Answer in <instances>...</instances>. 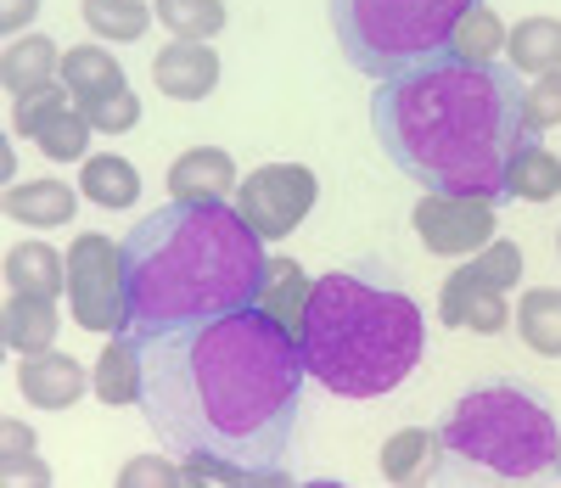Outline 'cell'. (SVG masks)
Instances as JSON below:
<instances>
[{"label":"cell","instance_id":"8992f818","mask_svg":"<svg viewBox=\"0 0 561 488\" xmlns=\"http://www.w3.org/2000/svg\"><path fill=\"white\" fill-rule=\"evenodd\" d=\"M478 0H332V29L348 68L393 79L415 63L449 52L455 23Z\"/></svg>","mask_w":561,"mask_h":488},{"label":"cell","instance_id":"ffe728a7","mask_svg":"<svg viewBox=\"0 0 561 488\" xmlns=\"http://www.w3.org/2000/svg\"><path fill=\"white\" fill-rule=\"evenodd\" d=\"M505 197H523V203H550L561 197V158L550 146H539L534 135L511 152L505 163Z\"/></svg>","mask_w":561,"mask_h":488},{"label":"cell","instance_id":"484cf974","mask_svg":"<svg viewBox=\"0 0 561 488\" xmlns=\"http://www.w3.org/2000/svg\"><path fill=\"white\" fill-rule=\"evenodd\" d=\"M79 12L102 39H140L152 23V0H79Z\"/></svg>","mask_w":561,"mask_h":488},{"label":"cell","instance_id":"4dcf8cb0","mask_svg":"<svg viewBox=\"0 0 561 488\" xmlns=\"http://www.w3.org/2000/svg\"><path fill=\"white\" fill-rule=\"evenodd\" d=\"M79 113L90 118V129H96V135H124V129L140 124V95H135L129 84H118V90H107V95H90Z\"/></svg>","mask_w":561,"mask_h":488},{"label":"cell","instance_id":"3957f363","mask_svg":"<svg viewBox=\"0 0 561 488\" xmlns=\"http://www.w3.org/2000/svg\"><path fill=\"white\" fill-rule=\"evenodd\" d=\"M264 236L237 203H169L124 236V298L129 331L163 337L248 309L264 281Z\"/></svg>","mask_w":561,"mask_h":488},{"label":"cell","instance_id":"44dd1931","mask_svg":"<svg viewBox=\"0 0 561 488\" xmlns=\"http://www.w3.org/2000/svg\"><path fill=\"white\" fill-rule=\"evenodd\" d=\"M7 286L12 292H39V298H62L68 292V259L45 241H23L7 253Z\"/></svg>","mask_w":561,"mask_h":488},{"label":"cell","instance_id":"e0dca14e","mask_svg":"<svg viewBox=\"0 0 561 488\" xmlns=\"http://www.w3.org/2000/svg\"><path fill=\"white\" fill-rule=\"evenodd\" d=\"M57 298H39V292H12L7 298V315H0V337L7 349L23 360V354H45L57 343Z\"/></svg>","mask_w":561,"mask_h":488},{"label":"cell","instance_id":"52a82bcc","mask_svg":"<svg viewBox=\"0 0 561 488\" xmlns=\"http://www.w3.org/2000/svg\"><path fill=\"white\" fill-rule=\"evenodd\" d=\"M68 309L84 331L113 337L129 331V298H124V241L84 230L68 248Z\"/></svg>","mask_w":561,"mask_h":488},{"label":"cell","instance_id":"603a6c76","mask_svg":"<svg viewBox=\"0 0 561 488\" xmlns=\"http://www.w3.org/2000/svg\"><path fill=\"white\" fill-rule=\"evenodd\" d=\"M62 84L73 95V107H84L90 95H107V90H118L129 79H124L118 57L102 52V45H68V52H62Z\"/></svg>","mask_w":561,"mask_h":488},{"label":"cell","instance_id":"8fae6325","mask_svg":"<svg viewBox=\"0 0 561 488\" xmlns=\"http://www.w3.org/2000/svg\"><path fill=\"white\" fill-rule=\"evenodd\" d=\"M18 387H23V399H28L34 410H73L79 394L90 387V376H84V365H79L73 354L45 349V354H23Z\"/></svg>","mask_w":561,"mask_h":488},{"label":"cell","instance_id":"83f0119b","mask_svg":"<svg viewBox=\"0 0 561 488\" xmlns=\"http://www.w3.org/2000/svg\"><path fill=\"white\" fill-rule=\"evenodd\" d=\"M158 23L174 34V39H214L225 29V7L219 0H152Z\"/></svg>","mask_w":561,"mask_h":488},{"label":"cell","instance_id":"7a4b0ae2","mask_svg":"<svg viewBox=\"0 0 561 488\" xmlns=\"http://www.w3.org/2000/svg\"><path fill=\"white\" fill-rule=\"evenodd\" d=\"M370 129L399 174L427 191L505 197V163L528 140L523 73L505 63H472L438 52L393 79H377Z\"/></svg>","mask_w":561,"mask_h":488},{"label":"cell","instance_id":"836d02e7","mask_svg":"<svg viewBox=\"0 0 561 488\" xmlns=\"http://www.w3.org/2000/svg\"><path fill=\"white\" fill-rule=\"evenodd\" d=\"M472 270H478L489 286L511 292V286L523 281V248H517V241H505V236H494L489 248H478V253H472Z\"/></svg>","mask_w":561,"mask_h":488},{"label":"cell","instance_id":"2e32d148","mask_svg":"<svg viewBox=\"0 0 561 488\" xmlns=\"http://www.w3.org/2000/svg\"><path fill=\"white\" fill-rule=\"evenodd\" d=\"M140 382H147V365H140V337L135 331H113L107 349L96 360V376H90V387H96L102 405H140Z\"/></svg>","mask_w":561,"mask_h":488},{"label":"cell","instance_id":"6da1fadb","mask_svg":"<svg viewBox=\"0 0 561 488\" xmlns=\"http://www.w3.org/2000/svg\"><path fill=\"white\" fill-rule=\"evenodd\" d=\"M140 410L174 455H225L248 472L287 461L309 365L259 304L140 337Z\"/></svg>","mask_w":561,"mask_h":488},{"label":"cell","instance_id":"f1b7e54d","mask_svg":"<svg viewBox=\"0 0 561 488\" xmlns=\"http://www.w3.org/2000/svg\"><path fill=\"white\" fill-rule=\"evenodd\" d=\"M90 135H96V129H90V118L79 107H68L57 124L39 129V152L51 158V163H84L90 158Z\"/></svg>","mask_w":561,"mask_h":488},{"label":"cell","instance_id":"d4e9b609","mask_svg":"<svg viewBox=\"0 0 561 488\" xmlns=\"http://www.w3.org/2000/svg\"><path fill=\"white\" fill-rule=\"evenodd\" d=\"M79 191L96 208H129L140 197V169L129 158H84L79 169Z\"/></svg>","mask_w":561,"mask_h":488},{"label":"cell","instance_id":"277c9868","mask_svg":"<svg viewBox=\"0 0 561 488\" xmlns=\"http://www.w3.org/2000/svg\"><path fill=\"white\" fill-rule=\"evenodd\" d=\"M298 354L314 382H325L343 399H377L421 365L427 354V320L410 292L377 270L348 264L332 275H314L309 315L298 331Z\"/></svg>","mask_w":561,"mask_h":488},{"label":"cell","instance_id":"9c48e42d","mask_svg":"<svg viewBox=\"0 0 561 488\" xmlns=\"http://www.w3.org/2000/svg\"><path fill=\"white\" fill-rule=\"evenodd\" d=\"M421 248L438 259H466L494 241V203L489 197H460V191H427L410 214Z\"/></svg>","mask_w":561,"mask_h":488},{"label":"cell","instance_id":"30bf717a","mask_svg":"<svg viewBox=\"0 0 561 488\" xmlns=\"http://www.w3.org/2000/svg\"><path fill=\"white\" fill-rule=\"evenodd\" d=\"M438 320L455 326V331H483V337H494V331L511 326V304H505V292L489 286L472 264H460V270L444 281V292H438Z\"/></svg>","mask_w":561,"mask_h":488},{"label":"cell","instance_id":"d6986e66","mask_svg":"<svg viewBox=\"0 0 561 488\" xmlns=\"http://www.w3.org/2000/svg\"><path fill=\"white\" fill-rule=\"evenodd\" d=\"M0 79H7L12 95H28V90H45L51 79H62V52L57 39L45 34H18L7 45V57H0Z\"/></svg>","mask_w":561,"mask_h":488},{"label":"cell","instance_id":"7402d4cb","mask_svg":"<svg viewBox=\"0 0 561 488\" xmlns=\"http://www.w3.org/2000/svg\"><path fill=\"white\" fill-rule=\"evenodd\" d=\"M505 68H517L528 79L539 73H556L561 68V23L556 18H523L517 29L505 34Z\"/></svg>","mask_w":561,"mask_h":488},{"label":"cell","instance_id":"4fadbf2b","mask_svg":"<svg viewBox=\"0 0 561 488\" xmlns=\"http://www.w3.org/2000/svg\"><path fill=\"white\" fill-rule=\"evenodd\" d=\"M309 292H314V275L298 264V259H264V281H259V309L287 326L293 337L304 331V315H309Z\"/></svg>","mask_w":561,"mask_h":488},{"label":"cell","instance_id":"e575fe53","mask_svg":"<svg viewBox=\"0 0 561 488\" xmlns=\"http://www.w3.org/2000/svg\"><path fill=\"white\" fill-rule=\"evenodd\" d=\"M180 483H230L237 488V483H253V472L225 455H180Z\"/></svg>","mask_w":561,"mask_h":488},{"label":"cell","instance_id":"ba28073f","mask_svg":"<svg viewBox=\"0 0 561 488\" xmlns=\"http://www.w3.org/2000/svg\"><path fill=\"white\" fill-rule=\"evenodd\" d=\"M314 197H320V180H314V169H304V163H264V169H253V174L237 185V208H242V219H248L264 241L293 236V230L309 219Z\"/></svg>","mask_w":561,"mask_h":488},{"label":"cell","instance_id":"f546056e","mask_svg":"<svg viewBox=\"0 0 561 488\" xmlns=\"http://www.w3.org/2000/svg\"><path fill=\"white\" fill-rule=\"evenodd\" d=\"M62 113H68V84H45V90L18 95V107H12V129H18L23 140H39V129H45V124H57Z\"/></svg>","mask_w":561,"mask_h":488},{"label":"cell","instance_id":"ac0fdd59","mask_svg":"<svg viewBox=\"0 0 561 488\" xmlns=\"http://www.w3.org/2000/svg\"><path fill=\"white\" fill-rule=\"evenodd\" d=\"M73 208H79V191L62 180H23V185L12 180L7 191V214L23 219L28 230H57L73 219Z\"/></svg>","mask_w":561,"mask_h":488},{"label":"cell","instance_id":"9a60e30c","mask_svg":"<svg viewBox=\"0 0 561 488\" xmlns=\"http://www.w3.org/2000/svg\"><path fill=\"white\" fill-rule=\"evenodd\" d=\"M377 466L388 483H433V477H444V438L433 427H404L382 444Z\"/></svg>","mask_w":561,"mask_h":488},{"label":"cell","instance_id":"74e56055","mask_svg":"<svg viewBox=\"0 0 561 488\" xmlns=\"http://www.w3.org/2000/svg\"><path fill=\"white\" fill-rule=\"evenodd\" d=\"M556 472H561V444H556Z\"/></svg>","mask_w":561,"mask_h":488},{"label":"cell","instance_id":"1f68e13d","mask_svg":"<svg viewBox=\"0 0 561 488\" xmlns=\"http://www.w3.org/2000/svg\"><path fill=\"white\" fill-rule=\"evenodd\" d=\"M0 472H7V483H51V472L34 461V432L23 421H0Z\"/></svg>","mask_w":561,"mask_h":488},{"label":"cell","instance_id":"d6a6232c","mask_svg":"<svg viewBox=\"0 0 561 488\" xmlns=\"http://www.w3.org/2000/svg\"><path fill=\"white\" fill-rule=\"evenodd\" d=\"M561 124V68L556 73H539L534 84H523V129L528 135H545Z\"/></svg>","mask_w":561,"mask_h":488},{"label":"cell","instance_id":"5b68a950","mask_svg":"<svg viewBox=\"0 0 561 488\" xmlns=\"http://www.w3.org/2000/svg\"><path fill=\"white\" fill-rule=\"evenodd\" d=\"M438 438H444V477L483 466L494 477L528 483L556 466L561 427H556L550 394H539L534 382H517V376H494L455 399Z\"/></svg>","mask_w":561,"mask_h":488},{"label":"cell","instance_id":"d590c367","mask_svg":"<svg viewBox=\"0 0 561 488\" xmlns=\"http://www.w3.org/2000/svg\"><path fill=\"white\" fill-rule=\"evenodd\" d=\"M124 483H180V466H169V461H129Z\"/></svg>","mask_w":561,"mask_h":488},{"label":"cell","instance_id":"f35d334b","mask_svg":"<svg viewBox=\"0 0 561 488\" xmlns=\"http://www.w3.org/2000/svg\"><path fill=\"white\" fill-rule=\"evenodd\" d=\"M556 253H561V230H556Z\"/></svg>","mask_w":561,"mask_h":488},{"label":"cell","instance_id":"8d00e7d4","mask_svg":"<svg viewBox=\"0 0 561 488\" xmlns=\"http://www.w3.org/2000/svg\"><path fill=\"white\" fill-rule=\"evenodd\" d=\"M34 12H39V0H0V29H7V39H18Z\"/></svg>","mask_w":561,"mask_h":488},{"label":"cell","instance_id":"7c38bea8","mask_svg":"<svg viewBox=\"0 0 561 488\" xmlns=\"http://www.w3.org/2000/svg\"><path fill=\"white\" fill-rule=\"evenodd\" d=\"M152 79L174 102H203L219 84V52H208V39H174L152 57Z\"/></svg>","mask_w":561,"mask_h":488},{"label":"cell","instance_id":"5bb4252c","mask_svg":"<svg viewBox=\"0 0 561 488\" xmlns=\"http://www.w3.org/2000/svg\"><path fill=\"white\" fill-rule=\"evenodd\" d=\"M242 180H237V163H230L225 146H192L180 152L174 169H169V191L180 203H203V197H230Z\"/></svg>","mask_w":561,"mask_h":488},{"label":"cell","instance_id":"cb8c5ba5","mask_svg":"<svg viewBox=\"0 0 561 488\" xmlns=\"http://www.w3.org/2000/svg\"><path fill=\"white\" fill-rule=\"evenodd\" d=\"M511 320H517L523 343H528L534 354L561 360V286H528Z\"/></svg>","mask_w":561,"mask_h":488},{"label":"cell","instance_id":"4316f807","mask_svg":"<svg viewBox=\"0 0 561 488\" xmlns=\"http://www.w3.org/2000/svg\"><path fill=\"white\" fill-rule=\"evenodd\" d=\"M449 52H455V57H472V63H494V52H505V23L494 18L489 0H478V7L455 23Z\"/></svg>","mask_w":561,"mask_h":488}]
</instances>
